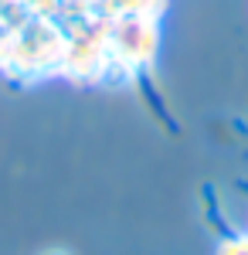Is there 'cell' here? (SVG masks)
<instances>
[{
    "label": "cell",
    "mask_w": 248,
    "mask_h": 255,
    "mask_svg": "<svg viewBox=\"0 0 248 255\" xmlns=\"http://www.w3.org/2000/svg\"><path fill=\"white\" fill-rule=\"evenodd\" d=\"M41 255H72V252H65V249H48V252H41Z\"/></svg>",
    "instance_id": "obj_3"
},
{
    "label": "cell",
    "mask_w": 248,
    "mask_h": 255,
    "mask_svg": "<svg viewBox=\"0 0 248 255\" xmlns=\"http://www.w3.org/2000/svg\"><path fill=\"white\" fill-rule=\"evenodd\" d=\"M156 51V24L150 14H119L109 24V68H139Z\"/></svg>",
    "instance_id": "obj_1"
},
{
    "label": "cell",
    "mask_w": 248,
    "mask_h": 255,
    "mask_svg": "<svg viewBox=\"0 0 248 255\" xmlns=\"http://www.w3.org/2000/svg\"><path fill=\"white\" fill-rule=\"evenodd\" d=\"M221 255H248V242L245 238H235V242H228V245L221 249Z\"/></svg>",
    "instance_id": "obj_2"
}]
</instances>
